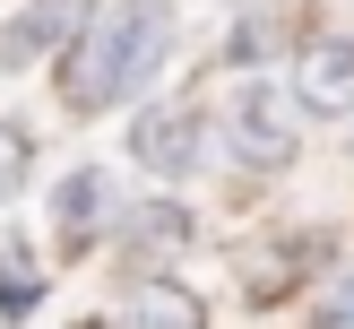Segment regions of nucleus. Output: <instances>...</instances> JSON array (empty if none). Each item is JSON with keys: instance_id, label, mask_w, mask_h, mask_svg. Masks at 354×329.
<instances>
[{"instance_id": "nucleus-5", "label": "nucleus", "mask_w": 354, "mask_h": 329, "mask_svg": "<svg viewBox=\"0 0 354 329\" xmlns=\"http://www.w3.org/2000/svg\"><path fill=\"white\" fill-rule=\"evenodd\" d=\"M130 156L147 173H173V182H182V173L199 165V113H190V104H156V113H138Z\"/></svg>"}, {"instance_id": "nucleus-11", "label": "nucleus", "mask_w": 354, "mask_h": 329, "mask_svg": "<svg viewBox=\"0 0 354 329\" xmlns=\"http://www.w3.org/2000/svg\"><path fill=\"white\" fill-rule=\"evenodd\" d=\"M320 329H354V277H337V286H328V303H320Z\"/></svg>"}, {"instance_id": "nucleus-6", "label": "nucleus", "mask_w": 354, "mask_h": 329, "mask_svg": "<svg viewBox=\"0 0 354 329\" xmlns=\"http://www.w3.org/2000/svg\"><path fill=\"white\" fill-rule=\"evenodd\" d=\"M121 329H207V312H199V294L173 286V277H138L130 321H121Z\"/></svg>"}, {"instance_id": "nucleus-1", "label": "nucleus", "mask_w": 354, "mask_h": 329, "mask_svg": "<svg viewBox=\"0 0 354 329\" xmlns=\"http://www.w3.org/2000/svg\"><path fill=\"white\" fill-rule=\"evenodd\" d=\"M173 52V0H113L104 26H86V44L69 52V78L61 96L78 113H104V104H130L138 87L165 69Z\"/></svg>"}, {"instance_id": "nucleus-2", "label": "nucleus", "mask_w": 354, "mask_h": 329, "mask_svg": "<svg viewBox=\"0 0 354 329\" xmlns=\"http://www.w3.org/2000/svg\"><path fill=\"white\" fill-rule=\"evenodd\" d=\"M234 156L242 165H286L294 156V96L268 78H242L234 96Z\"/></svg>"}, {"instance_id": "nucleus-8", "label": "nucleus", "mask_w": 354, "mask_h": 329, "mask_svg": "<svg viewBox=\"0 0 354 329\" xmlns=\"http://www.w3.org/2000/svg\"><path fill=\"white\" fill-rule=\"evenodd\" d=\"M35 294H44V277H26V260L9 251V260H0V312H26Z\"/></svg>"}, {"instance_id": "nucleus-4", "label": "nucleus", "mask_w": 354, "mask_h": 329, "mask_svg": "<svg viewBox=\"0 0 354 329\" xmlns=\"http://www.w3.org/2000/svg\"><path fill=\"white\" fill-rule=\"evenodd\" d=\"M78 26H86V0H26V9L0 26V69H26V61H44V52H61Z\"/></svg>"}, {"instance_id": "nucleus-10", "label": "nucleus", "mask_w": 354, "mask_h": 329, "mask_svg": "<svg viewBox=\"0 0 354 329\" xmlns=\"http://www.w3.org/2000/svg\"><path fill=\"white\" fill-rule=\"evenodd\" d=\"M130 242H182V217H173V208H147V217L130 225Z\"/></svg>"}, {"instance_id": "nucleus-3", "label": "nucleus", "mask_w": 354, "mask_h": 329, "mask_svg": "<svg viewBox=\"0 0 354 329\" xmlns=\"http://www.w3.org/2000/svg\"><path fill=\"white\" fill-rule=\"evenodd\" d=\"M294 104L303 113H354V35H311L294 61Z\"/></svg>"}, {"instance_id": "nucleus-9", "label": "nucleus", "mask_w": 354, "mask_h": 329, "mask_svg": "<svg viewBox=\"0 0 354 329\" xmlns=\"http://www.w3.org/2000/svg\"><path fill=\"white\" fill-rule=\"evenodd\" d=\"M17 182H26V130H9V121H0V199H9Z\"/></svg>"}, {"instance_id": "nucleus-7", "label": "nucleus", "mask_w": 354, "mask_h": 329, "mask_svg": "<svg viewBox=\"0 0 354 329\" xmlns=\"http://www.w3.org/2000/svg\"><path fill=\"white\" fill-rule=\"evenodd\" d=\"M104 208H113V182H104L95 165H78V173L61 182V234H69V242H86V234L104 225Z\"/></svg>"}]
</instances>
